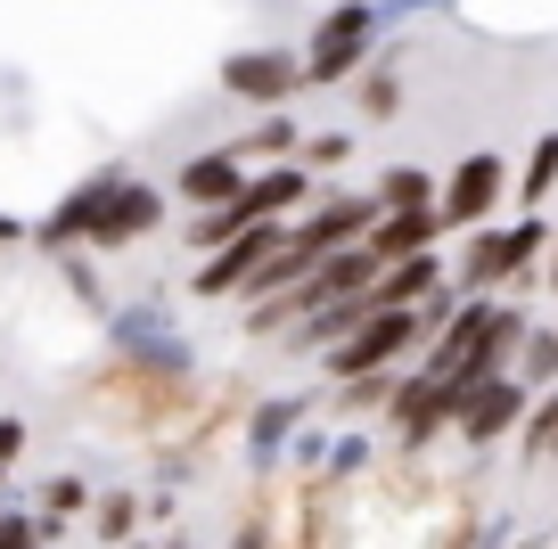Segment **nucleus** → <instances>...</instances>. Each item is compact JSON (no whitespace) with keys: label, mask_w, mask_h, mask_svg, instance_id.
<instances>
[{"label":"nucleus","mask_w":558,"mask_h":549,"mask_svg":"<svg viewBox=\"0 0 558 549\" xmlns=\"http://www.w3.org/2000/svg\"><path fill=\"white\" fill-rule=\"evenodd\" d=\"M542 263H550V213H518V222L469 230L444 271H452V295H476V304L509 295L518 304L525 288H542Z\"/></svg>","instance_id":"nucleus-1"},{"label":"nucleus","mask_w":558,"mask_h":549,"mask_svg":"<svg viewBox=\"0 0 558 549\" xmlns=\"http://www.w3.org/2000/svg\"><path fill=\"white\" fill-rule=\"evenodd\" d=\"M395 386H402V369H378V378L329 386V418H337V427H362V418H378L386 402H395Z\"/></svg>","instance_id":"nucleus-19"},{"label":"nucleus","mask_w":558,"mask_h":549,"mask_svg":"<svg viewBox=\"0 0 558 549\" xmlns=\"http://www.w3.org/2000/svg\"><path fill=\"white\" fill-rule=\"evenodd\" d=\"M90 484L83 476H50V492H41V516H58V525H66V516H90Z\"/></svg>","instance_id":"nucleus-26"},{"label":"nucleus","mask_w":558,"mask_h":549,"mask_svg":"<svg viewBox=\"0 0 558 549\" xmlns=\"http://www.w3.org/2000/svg\"><path fill=\"white\" fill-rule=\"evenodd\" d=\"M378 25H386V9L378 0H337L329 17L313 25V41L296 50V66H304V90H345L353 74L378 58Z\"/></svg>","instance_id":"nucleus-2"},{"label":"nucleus","mask_w":558,"mask_h":549,"mask_svg":"<svg viewBox=\"0 0 558 549\" xmlns=\"http://www.w3.org/2000/svg\"><path fill=\"white\" fill-rule=\"evenodd\" d=\"M525 402H534V394H525L518 378H493V386H476V394H469V402L452 411V435H460L469 451L518 443V418H525Z\"/></svg>","instance_id":"nucleus-10"},{"label":"nucleus","mask_w":558,"mask_h":549,"mask_svg":"<svg viewBox=\"0 0 558 549\" xmlns=\"http://www.w3.org/2000/svg\"><path fill=\"white\" fill-rule=\"evenodd\" d=\"M509 378H518L525 386V394H550V386H558V328H525V337H518V361H509Z\"/></svg>","instance_id":"nucleus-21"},{"label":"nucleus","mask_w":558,"mask_h":549,"mask_svg":"<svg viewBox=\"0 0 558 549\" xmlns=\"http://www.w3.org/2000/svg\"><path fill=\"white\" fill-rule=\"evenodd\" d=\"M369 206L378 213H427L436 206V172L427 164H386V181L369 190Z\"/></svg>","instance_id":"nucleus-20"},{"label":"nucleus","mask_w":558,"mask_h":549,"mask_svg":"<svg viewBox=\"0 0 558 549\" xmlns=\"http://www.w3.org/2000/svg\"><path fill=\"white\" fill-rule=\"evenodd\" d=\"M239 190H246V164L230 148H197L190 164L173 172V197L190 213H222V206H239Z\"/></svg>","instance_id":"nucleus-13"},{"label":"nucleus","mask_w":558,"mask_h":549,"mask_svg":"<svg viewBox=\"0 0 558 549\" xmlns=\"http://www.w3.org/2000/svg\"><path fill=\"white\" fill-rule=\"evenodd\" d=\"M279 239H288V230L263 222V230H239L230 246H214V255H197L190 295H206V304H246V295H255V279H263V263L279 255Z\"/></svg>","instance_id":"nucleus-5"},{"label":"nucleus","mask_w":558,"mask_h":549,"mask_svg":"<svg viewBox=\"0 0 558 549\" xmlns=\"http://www.w3.org/2000/svg\"><path fill=\"white\" fill-rule=\"evenodd\" d=\"M369 460H378V443H369V435H362V427H345V435H337V443H329V451H320V476H313V484H329V492H345V484H353V476H362V467H369Z\"/></svg>","instance_id":"nucleus-23"},{"label":"nucleus","mask_w":558,"mask_h":549,"mask_svg":"<svg viewBox=\"0 0 558 549\" xmlns=\"http://www.w3.org/2000/svg\"><path fill=\"white\" fill-rule=\"evenodd\" d=\"M296 148H304V123L279 107V115H255L239 139H230V156H239L246 172H271V164H296Z\"/></svg>","instance_id":"nucleus-15"},{"label":"nucleus","mask_w":558,"mask_h":549,"mask_svg":"<svg viewBox=\"0 0 558 549\" xmlns=\"http://www.w3.org/2000/svg\"><path fill=\"white\" fill-rule=\"evenodd\" d=\"M345 156H353V139H345V132H304L296 164H304V172H313V181H320V172H337V164H345Z\"/></svg>","instance_id":"nucleus-25"},{"label":"nucleus","mask_w":558,"mask_h":549,"mask_svg":"<svg viewBox=\"0 0 558 549\" xmlns=\"http://www.w3.org/2000/svg\"><path fill=\"white\" fill-rule=\"evenodd\" d=\"M518 451H525V460H558V386L525 402V418H518Z\"/></svg>","instance_id":"nucleus-24"},{"label":"nucleus","mask_w":558,"mask_h":549,"mask_svg":"<svg viewBox=\"0 0 558 549\" xmlns=\"http://www.w3.org/2000/svg\"><path fill=\"white\" fill-rule=\"evenodd\" d=\"M34 239V222H17V213H0V246H25Z\"/></svg>","instance_id":"nucleus-28"},{"label":"nucleus","mask_w":558,"mask_h":549,"mask_svg":"<svg viewBox=\"0 0 558 549\" xmlns=\"http://www.w3.org/2000/svg\"><path fill=\"white\" fill-rule=\"evenodd\" d=\"M304 411H313V402H296V394H263L255 411H246V467H255V476H279L288 443L304 435Z\"/></svg>","instance_id":"nucleus-12"},{"label":"nucleus","mask_w":558,"mask_h":549,"mask_svg":"<svg viewBox=\"0 0 558 549\" xmlns=\"http://www.w3.org/2000/svg\"><path fill=\"white\" fill-rule=\"evenodd\" d=\"M25 443H34V435H25V418H17V411H0V492H9V467L25 460Z\"/></svg>","instance_id":"nucleus-27"},{"label":"nucleus","mask_w":558,"mask_h":549,"mask_svg":"<svg viewBox=\"0 0 558 549\" xmlns=\"http://www.w3.org/2000/svg\"><path fill=\"white\" fill-rule=\"evenodd\" d=\"M509 206V156L501 148H469L452 172L436 181V222L444 239H469V230H493Z\"/></svg>","instance_id":"nucleus-3"},{"label":"nucleus","mask_w":558,"mask_h":549,"mask_svg":"<svg viewBox=\"0 0 558 549\" xmlns=\"http://www.w3.org/2000/svg\"><path fill=\"white\" fill-rule=\"evenodd\" d=\"M418 353H427V337H418L411 312H378V320H362L345 344H329V353H320V378H329V386L378 378V369H411Z\"/></svg>","instance_id":"nucleus-4"},{"label":"nucleus","mask_w":558,"mask_h":549,"mask_svg":"<svg viewBox=\"0 0 558 549\" xmlns=\"http://www.w3.org/2000/svg\"><path fill=\"white\" fill-rule=\"evenodd\" d=\"M0 516H9V492H0Z\"/></svg>","instance_id":"nucleus-30"},{"label":"nucleus","mask_w":558,"mask_h":549,"mask_svg":"<svg viewBox=\"0 0 558 549\" xmlns=\"http://www.w3.org/2000/svg\"><path fill=\"white\" fill-rule=\"evenodd\" d=\"M116 181H123V172H90V181H74V190H66V197H58V206L34 222V246H41V255L66 263L74 246L90 239V222H99V206H107V190H116Z\"/></svg>","instance_id":"nucleus-11"},{"label":"nucleus","mask_w":558,"mask_h":549,"mask_svg":"<svg viewBox=\"0 0 558 549\" xmlns=\"http://www.w3.org/2000/svg\"><path fill=\"white\" fill-rule=\"evenodd\" d=\"M313 197H320V181H313L304 164H271V172H246V190H239V206H230V213H239L246 230H263V222L288 230Z\"/></svg>","instance_id":"nucleus-9"},{"label":"nucleus","mask_w":558,"mask_h":549,"mask_svg":"<svg viewBox=\"0 0 558 549\" xmlns=\"http://www.w3.org/2000/svg\"><path fill=\"white\" fill-rule=\"evenodd\" d=\"M132 533H140V492L132 484H116V492L90 500V541H123L132 549Z\"/></svg>","instance_id":"nucleus-22"},{"label":"nucleus","mask_w":558,"mask_h":549,"mask_svg":"<svg viewBox=\"0 0 558 549\" xmlns=\"http://www.w3.org/2000/svg\"><path fill=\"white\" fill-rule=\"evenodd\" d=\"M222 90L246 99L255 115H279V107L304 99V66H296V50H279V41H263V50H230L222 58Z\"/></svg>","instance_id":"nucleus-6"},{"label":"nucleus","mask_w":558,"mask_h":549,"mask_svg":"<svg viewBox=\"0 0 558 549\" xmlns=\"http://www.w3.org/2000/svg\"><path fill=\"white\" fill-rule=\"evenodd\" d=\"M369 222H378V206H369L362 190H320L313 206L288 222V239H296L304 255H345V246L369 239Z\"/></svg>","instance_id":"nucleus-7"},{"label":"nucleus","mask_w":558,"mask_h":549,"mask_svg":"<svg viewBox=\"0 0 558 549\" xmlns=\"http://www.w3.org/2000/svg\"><path fill=\"white\" fill-rule=\"evenodd\" d=\"M148 230H165V190L123 172L116 190H107V206H99V222H90L83 246H90V255H123V246H140Z\"/></svg>","instance_id":"nucleus-8"},{"label":"nucleus","mask_w":558,"mask_h":549,"mask_svg":"<svg viewBox=\"0 0 558 549\" xmlns=\"http://www.w3.org/2000/svg\"><path fill=\"white\" fill-rule=\"evenodd\" d=\"M542 288H558V222H550V263H542Z\"/></svg>","instance_id":"nucleus-29"},{"label":"nucleus","mask_w":558,"mask_h":549,"mask_svg":"<svg viewBox=\"0 0 558 549\" xmlns=\"http://www.w3.org/2000/svg\"><path fill=\"white\" fill-rule=\"evenodd\" d=\"M509 197H518V213H542V206L558 197V132H542L534 156L509 172Z\"/></svg>","instance_id":"nucleus-18"},{"label":"nucleus","mask_w":558,"mask_h":549,"mask_svg":"<svg viewBox=\"0 0 558 549\" xmlns=\"http://www.w3.org/2000/svg\"><path fill=\"white\" fill-rule=\"evenodd\" d=\"M444 279H452V271H444V255H411V263H395V271L369 279V304H378V312H418Z\"/></svg>","instance_id":"nucleus-16"},{"label":"nucleus","mask_w":558,"mask_h":549,"mask_svg":"<svg viewBox=\"0 0 558 549\" xmlns=\"http://www.w3.org/2000/svg\"><path fill=\"white\" fill-rule=\"evenodd\" d=\"M362 255L378 263V271H395V263H411V255H444L436 206H427V213H378V222H369V239H362Z\"/></svg>","instance_id":"nucleus-14"},{"label":"nucleus","mask_w":558,"mask_h":549,"mask_svg":"<svg viewBox=\"0 0 558 549\" xmlns=\"http://www.w3.org/2000/svg\"><path fill=\"white\" fill-rule=\"evenodd\" d=\"M345 90H353V115H362V123H395V115H402V58H395V50L369 58Z\"/></svg>","instance_id":"nucleus-17"}]
</instances>
